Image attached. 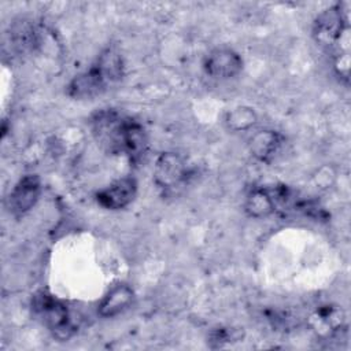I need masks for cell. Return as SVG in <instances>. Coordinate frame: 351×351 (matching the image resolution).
<instances>
[{
	"instance_id": "1",
	"label": "cell",
	"mask_w": 351,
	"mask_h": 351,
	"mask_svg": "<svg viewBox=\"0 0 351 351\" xmlns=\"http://www.w3.org/2000/svg\"><path fill=\"white\" fill-rule=\"evenodd\" d=\"M90 130L97 144L111 155L140 163L148 149V136L141 122L114 108H101L90 117Z\"/></svg>"
},
{
	"instance_id": "2",
	"label": "cell",
	"mask_w": 351,
	"mask_h": 351,
	"mask_svg": "<svg viewBox=\"0 0 351 351\" xmlns=\"http://www.w3.org/2000/svg\"><path fill=\"white\" fill-rule=\"evenodd\" d=\"M350 1L324 10L313 23V38L332 55L333 69L346 84L350 81Z\"/></svg>"
},
{
	"instance_id": "3",
	"label": "cell",
	"mask_w": 351,
	"mask_h": 351,
	"mask_svg": "<svg viewBox=\"0 0 351 351\" xmlns=\"http://www.w3.org/2000/svg\"><path fill=\"white\" fill-rule=\"evenodd\" d=\"M125 73L122 55L112 47L100 52L97 59L84 73L75 75L67 85V95L74 99H93L119 82Z\"/></svg>"
},
{
	"instance_id": "4",
	"label": "cell",
	"mask_w": 351,
	"mask_h": 351,
	"mask_svg": "<svg viewBox=\"0 0 351 351\" xmlns=\"http://www.w3.org/2000/svg\"><path fill=\"white\" fill-rule=\"evenodd\" d=\"M32 313L58 340H69L78 330V324L69 306L48 291L41 289L33 295Z\"/></svg>"
},
{
	"instance_id": "5",
	"label": "cell",
	"mask_w": 351,
	"mask_h": 351,
	"mask_svg": "<svg viewBox=\"0 0 351 351\" xmlns=\"http://www.w3.org/2000/svg\"><path fill=\"white\" fill-rule=\"evenodd\" d=\"M193 176L192 167L176 152H162L154 166V182L163 196L177 195Z\"/></svg>"
},
{
	"instance_id": "6",
	"label": "cell",
	"mask_w": 351,
	"mask_h": 351,
	"mask_svg": "<svg viewBox=\"0 0 351 351\" xmlns=\"http://www.w3.org/2000/svg\"><path fill=\"white\" fill-rule=\"evenodd\" d=\"M243 58L239 52L228 47L211 49L203 59L204 73L214 80H230L243 70Z\"/></svg>"
},
{
	"instance_id": "7",
	"label": "cell",
	"mask_w": 351,
	"mask_h": 351,
	"mask_svg": "<svg viewBox=\"0 0 351 351\" xmlns=\"http://www.w3.org/2000/svg\"><path fill=\"white\" fill-rule=\"evenodd\" d=\"M41 195V180L37 174H26L21 177L12 186L8 197L7 207L10 213L19 218L29 213Z\"/></svg>"
},
{
	"instance_id": "8",
	"label": "cell",
	"mask_w": 351,
	"mask_h": 351,
	"mask_svg": "<svg viewBox=\"0 0 351 351\" xmlns=\"http://www.w3.org/2000/svg\"><path fill=\"white\" fill-rule=\"evenodd\" d=\"M137 195L136 178L128 176L115 180L106 188L96 192V203L106 210H122L128 207Z\"/></svg>"
},
{
	"instance_id": "9",
	"label": "cell",
	"mask_w": 351,
	"mask_h": 351,
	"mask_svg": "<svg viewBox=\"0 0 351 351\" xmlns=\"http://www.w3.org/2000/svg\"><path fill=\"white\" fill-rule=\"evenodd\" d=\"M134 300L133 289L126 284L114 285L101 299L97 313L103 318H112L128 310Z\"/></svg>"
},
{
	"instance_id": "10",
	"label": "cell",
	"mask_w": 351,
	"mask_h": 351,
	"mask_svg": "<svg viewBox=\"0 0 351 351\" xmlns=\"http://www.w3.org/2000/svg\"><path fill=\"white\" fill-rule=\"evenodd\" d=\"M284 140V136L276 130H259L250 140V151L261 162L270 163L280 152Z\"/></svg>"
},
{
	"instance_id": "11",
	"label": "cell",
	"mask_w": 351,
	"mask_h": 351,
	"mask_svg": "<svg viewBox=\"0 0 351 351\" xmlns=\"http://www.w3.org/2000/svg\"><path fill=\"white\" fill-rule=\"evenodd\" d=\"M343 310L333 304L319 306L311 315L313 328L324 336H333L343 328Z\"/></svg>"
},
{
	"instance_id": "12",
	"label": "cell",
	"mask_w": 351,
	"mask_h": 351,
	"mask_svg": "<svg viewBox=\"0 0 351 351\" xmlns=\"http://www.w3.org/2000/svg\"><path fill=\"white\" fill-rule=\"evenodd\" d=\"M245 211L252 218H265L273 214L277 208V203L271 189L254 188L245 199Z\"/></svg>"
},
{
	"instance_id": "13",
	"label": "cell",
	"mask_w": 351,
	"mask_h": 351,
	"mask_svg": "<svg viewBox=\"0 0 351 351\" xmlns=\"http://www.w3.org/2000/svg\"><path fill=\"white\" fill-rule=\"evenodd\" d=\"M225 122L233 132H243L254 126L256 122V114L251 107L240 106L228 112Z\"/></svg>"
},
{
	"instance_id": "14",
	"label": "cell",
	"mask_w": 351,
	"mask_h": 351,
	"mask_svg": "<svg viewBox=\"0 0 351 351\" xmlns=\"http://www.w3.org/2000/svg\"><path fill=\"white\" fill-rule=\"evenodd\" d=\"M240 340V330L233 328H217L210 333V341L215 343L213 347H222L225 343Z\"/></svg>"
}]
</instances>
